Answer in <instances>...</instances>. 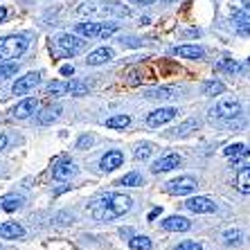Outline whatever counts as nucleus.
I'll list each match as a JSON object with an SVG mask.
<instances>
[{
    "mask_svg": "<svg viewBox=\"0 0 250 250\" xmlns=\"http://www.w3.org/2000/svg\"><path fill=\"white\" fill-rule=\"evenodd\" d=\"M131 209V198L124 194H106L90 205V214L95 221H113L117 216H124Z\"/></svg>",
    "mask_w": 250,
    "mask_h": 250,
    "instance_id": "f257e3e1",
    "label": "nucleus"
},
{
    "mask_svg": "<svg viewBox=\"0 0 250 250\" xmlns=\"http://www.w3.org/2000/svg\"><path fill=\"white\" fill-rule=\"evenodd\" d=\"M77 12L88 18H126L131 9L126 5H120V2H83V5H79Z\"/></svg>",
    "mask_w": 250,
    "mask_h": 250,
    "instance_id": "f03ea898",
    "label": "nucleus"
},
{
    "mask_svg": "<svg viewBox=\"0 0 250 250\" xmlns=\"http://www.w3.org/2000/svg\"><path fill=\"white\" fill-rule=\"evenodd\" d=\"M83 47V41L75 34H59L54 39V43L50 45L54 57H72Z\"/></svg>",
    "mask_w": 250,
    "mask_h": 250,
    "instance_id": "7ed1b4c3",
    "label": "nucleus"
},
{
    "mask_svg": "<svg viewBox=\"0 0 250 250\" xmlns=\"http://www.w3.org/2000/svg\"><path fill=\"white\" fill-rule=\"evenodd\" d=\"M27 45H29V41L25 36H5V39H0V59L2 61L18 59L27 50Z\"/></svg>",
    "mask_w": 250,
    "mask_h": 250,
    "instance_id": "20e7f679",
    "label": "nucleus"
},
{
    "mask_svg": "<svg viewBox=\"0 0 250 250\" xmlns=\"http://www.w3.org/2000/svg\"><path fill=\"white\" fill-rule=\"evenodd\" d=\"M241 115V104L237 99H221L219 104L209 111V117L212 120H234V117Z\"/></svg>",
    "mask_w": 250,
    "mask_h": 250,
    "instance_id": "39448f33",
    "label": "nucleus"
},
{
    "mask_svg": "<svg viewBox=\"0 0 250 250\" xmlns=\"http://www.w3.org/2000/svg\"><path fill=\"white\" fill-rule=\"evenodd\" d=\"M196 178L192 176H181V178H176V181L167 183V192L169 194H176V196H185V194H192L196 189Z\"/></svg>",
    "mask_w": 250,
    "mask_h": 250,
    "instance_id": "423d86ee",
    "label": "nucleus"
},
{
    "mask_svg": "<svg viewBox=\"0 0 250 250\" xmlns=\"http://www.w3.org/2000/svg\"><path fill=\"white\" fill-rule=\"evenodd\" d=\"M185 208L189 209V212H194V214H212V212H216V203L209 201V198H205V196L189 198L185 203Z\"/></svg>",
    "mask_w": 250,
    "mask_h": 250,
    "instance_id": "0eeeda50",
    "label": "nucleus"
},
{
    "mask_svg": "<svg viewBox=\"0 0 250 250\" xmlns=\"http://www.w3.org/2000/svg\"><path fill=\"white\" fill-rule=\"evenodd\" d=\"M176 115H178V108H174V106H167V108H158V111H153L151 115L146 117V124H149V126H163V124L171 122Z\"/></svg>",
    "mask_w": 250,
    "mask_h": 250,
    "instance_id": "6e6552de",
    "label": "nucleus"
},
{
    "mask_svg": "<svg viewBox=\"0 0 250 250\" xmlns=\"http://www.w3.org/2000/svg\"><path fill=\"white\" fill-rule=\"evenodd\" d=\"M230 18H232V25L239 34H250V12L248 9H232Z\"/></svg>",
    "mask_w": 250,
    "mask_h": 250,
    "instance_id": "1a4fd4ad",
    "label": "nucleus"
},
{
    "mask_svg": "<svg viewBox=\"0 0 250 250\" xmlns=\"http://www.w3.org/2000/svg\"><path fill=\"white\" fill-rule=\"evenodd\" d=\"M39 82H41V75H39V72H29V75L21 77V79L14 83L12 90H14V95H25V93H29Z\"/></svg>",
    "mask_w": 250,
    "mask_h": 250,
    "instance_id": "9d476101",
    "label": "nucleus"
},
{
    "mask_svg": "<svg viewBox=\"0 0 250 250\" xmlns=\"http://www.w3.org/2000/svg\"><path fill=\"white\" fill-rule=\"evenodd\" d=\"M181 165V156L178 153H167V156H163L160 160H156L151 167L153 174H163V171H171V169H176Z\"/></svg>",
    "mask_w": 250,
    "mask_h": 250,
    "instance_id": "9b49d317",
    "label": "nucleus"
},
{
    "mask_svg": "<svg viewBox=\"0 0 250 250\" xmlns=\"http://www.w3.org/2000/svg\"><path fill=\"white\" fill-rule=\"evenodd\" d=\"M124 163V153L117 151V149H113V151H108L104 158H102V163H99V167L104 169V171H113V169L122 167Z\"/></svg>",
    "mask_w": 250,
    "mask_h": 250,
    "instance_id": "f8f14e48",
    "label": "nucleus"
},
{
    "mask_svg": "<svg viewBox=\"0 0 250 250\" xmlns=\"http://www.w3.org/2000/svg\"><path fill=\"white\" fill-rule=\"evenodd\" d=\"M163 228L169 230V232H187L192 228V223L187 221L185 216H169V219L163 221Z\"/></svg>",
    "mask_w": 250,
    "mask_h": 250,
    "instance_id": "ddd939ff",
    "label": "nucleus"
},
{
    "mask_svg": "<svg viewBox=\"0 0 250 250\" xmlns=\"http://www.w3.org/2000/svg\"><path fill=\"white\" fill-rule=\"evenodd\" d=\"M146 99H174L178 97V88H171V86H163V88H149L145 93Z\"/></svg>",
    "mask_w": 250,
    "mask_h": 250,
    "instance_id": "4468645a",
    "label": "nucleus"
},
{
    "mask_svg": "<svg viewBox=\"0 0 250 250\" xmlns=\"http://www.w3.org/2000/svg\"><path fill=\"white\" fill-rule=\"evenodd\" d=\"M102 27H104V23H93V21H88V23H77L75 32L79 36L93 39V36H102Z\"/></svg>",
    "mask_w": 250,
    "mask_h": 250,
    "instance_id": "2eb2a0df",
    "label": "nucleus"
},
{
    "mask_svg": "<svg viewBox=\"0 0 250 250\" xmlns=\"http://www.w3.org/2000/svg\"><path fill=\"white\" fill-rule=\"evenodd\" d=\"M36 108H39V102H36V99H23V102L12 111V115L16 117V120H25V117H29Z\"/></svg>",
    "mask_w": 250,
    "mask_h": 250,
    "instance_id": "dca6fc26",
    "label": "nucleus"
},
{
    "mask_svg": "<svg viewBox=\"0 0 250 250\" xmlns=\"http://www.w3.org/2000/svg\"><path fill=\"white\" fill-rule=\"evenodd\" d=\"M113 59V50L111 47H99V50H95V52L88 54L86 63L88 65H102V63H108Z\"/></svg>",
    "mask_w": 250,
    "mask_h": 250,
    "instance_id": "f3484780",
    "label": "nucleus"
},
{
    "mask_svg": "<svg viewBox=\"0 0 250 250\" xmlns=\"http://www.w3.org/2000/svg\"><path fill=\"white\" fill-rule=\"evenodd\" d=\"M171 54L183 57V59H203L205 57L203 47H198V45H178L171 50Z\"/></svg>",
    "mask_w": 250,
    "mask_h": 250,
    "instance_id": "a211bd4d",
    "label": "nucleus"
},
{
    "mask_svg": "<svg viewBox=\"0 0 250 250\" xmlns=\"http://www.w3.org/2000/svg\"><path fill=\"white\" fill-rule=\"evenodd\" d=\"M77 171L75 163H70V160H63V163H59L57 167L52 169V176L57 178V181H68L70 176Z\"/></svg>",
    "mask_w": 250,
    "mask_h": 250,
    "instance_id": "6ab92c4d",
    "label": "nucleus"
},
{
    "mask_svg": "<svg viewBox=\"0 0 250 250\" xmlns=\"http://www.w3.org/2000/svg\"><path fill=\"white\" fill-rule=\"evenodd\" d=\"M23 234H25V230L18 223H14V221L0 223V237L2 239H18V237H23Z\"/></svg>",
    "mask_w": 250,
    "mask_h": 250,
    "instance_id": "aec40b11",
    "label": "nucleus"
},
{
    "mask_svg": "<svg viewBox=\"0 0 250 250\" xmlns=\"http://www.w3.org/2000/svg\"><path fill=\"white\" fill-rule=\"evenodd\" d=\"M21 205H23V196H18V194H7L0 198V209H5V212H14Z\"/></svg>",
    "mask_w": 250,
    "mask_h": 250,
    "instance_id": "412c9836",
    "label": "nucleus"
},
{
    "mask_svg": "<svg viewBox=\"0 0 250 250\" xmlns=\"http://www.w3.org/2000/svg\"><path fill=\"white\" fill-rule=\"evenodd\" d=\"M59 113H61V106H59V104L47 106L45 111L36 115V122H39V124H50V122H54V120L59 117Z\"/></svg>",
    "mask_w": 250,
    "mask_h": 250,
    "instance_id": "4be33fe9",
    "label": "nucleus"
},
{
    "mask_svg": "<svg viewBox=\"0 0 250 250\" xmlns=\"http://www.w3.org/2000/svg\"><path fill=\"white\" fill-rule=\"evenodd\" d=\"M237 189L244 194H250V167H241L237 174Z\"/></svg>",
    "mask_w": 250,
    "mask_h": 250,
    "instance_id": "5701e85b",
    "label": "nucleus"
},
{
    "mask_svg": "<svg viewBox=\"0 0 250 250\" xmlns=\"http://www.w3.org/2000/svg\"><path fill=\"white\" fill-rule=\"evenodd\" d=\"M128 246H131V250H151V239L145 234H133L128 239Z\"/></svg>",
    "mask_w": 250,
    "mask_h": 250,
    "instance_id": "b1692460",
    "label": "nucleus"
},
{
    "mask_svg": "<svg viewBox=\"0 0 250 250\" xmlns=\"http://www.w3.org/2000/svg\"><path fill=\"white\" fill-rule=\"evenodd\" d=\"M241 239H244V232H241L239 228H230V230L223 232V244L226 246H239Z\"/></svg>",
    "mask_w": 250,
    "mask_h": 250,
    "instance_id": "393cba45",
    "label": "nucleus"
},
{
    "mask_svg": "<svg viewBox=\"0 0 250 250\" xmlns=\"http://www.w3.org/2000/svg\"><path fill=\"white\" fill-rule=\"evenodd\" d=\"M47 93L54 95V97H61V95L70 93V82H52L47 86Z\"/></svg>",
    "mask_w": 250,
    "mask_h": 250,
    "instance_id": "a878e982",
    "label": "nucleus"
},
{
    "mask_svg": "<svg viewBox=\"0 0 250 250\" xmlns=\"http://www.w3.org/2000/svg\"><path fill=\"white\" fill-rule=\"evenodd\" d=\"M131 124V117L128 115H113L106 120V126L108 128H126Z\"/></svg>",
    "mask_w": 250,
    "mask_h": 250,
    "instance_id": "bb28decb",
    "label": "nucleus"
},
{
    "mask_svg": "<svg viewBox=\"0 0 250 250\" xmlns=\"http://www.w3.org/2000/svg\"><path fill=\"white\" fill-rule=\"evenodd\" d=\"M18 72V63H12V61H5L0 63V82H5L9 77H14Z\"/></svg>",
    "mask_w": 250,
    "mask_h": 250,
    "instance_id": "cd10ccee",
    "label": "nucleus"
},
{
    "mask_svg": "<svg viewBox=\"0 0 250 250\" xmlns=\"http://www.w3.org/2000/svg\"><path fill=\"white\" fill-rule=\"evenodd\" d=\"M117 185L138 187V185H142V176H140L138 171H131V174H126V176H124V178H120V181H117Z\"/></svg>",
    "mask_w": 250,
    "mask_h": 250,
    "instance_id": "c85d7f7f",
    "label": "nucleus"
},
{
    "mask_svg": "<svg viewBox=\"0 0 250 250\" xmlns=\"http://www.w3.org/2000/svg\"><path fill=\"white\" fill-rule=\"evenodd\" d=\"M221 93H226V86H223L221 82H208V83H203V95H221Z\"/></svg>",
    "mask_w": 250,
    "mask_h": 250,
    "instance_id": "c756f323",
    "label": "nucleus"
},
{
    "mask_svg": "<svg viewBox=\"0 0 250 250\" xmlns=\"http://www.w3.org/2000/svg\"><path fill=\"white\" fill-rule=\"evenodd\" d=\"M198 128V120H187L185 124H181V126L176 128V135H187L192 133V131H196Z\"/></svg>",
    "mask_w": 250,
    "mask_h": 250,
    "instance_id": "7c9ffc66",
    "label": "nucleus"
},
{
    "mask_svg": "<svg viewBox=\"0 0 250 250\" xmlns=\"http://www.w3.org/2000/svg\"><path fill=\"white\" fill-rule=\"evenodd\" d=\"M151 151H153L151 145H149V142H145V145H140L138 149H135L133 156H135V160H146V158L151 156Z\"/></svg>",
    "mask_w": 250,
    "mask_h": 250,
    "instance_id": "2f4dec72",
    "label": "nucleus"
},
{
    "mask_svg": "<svg viewBox=\"0 0 250 250\" xmlns=\"http://www.w3.org/2000/svg\"><path fill=\"white\" fill-rule=\"evenodd\" d=\"M246 151V145H228L226 149H223V153H226V156H230V158H237V156H241V153Z\"/></svg>",
    "mask_w": 250,
    "mask_h": 250,
    "instance_id": "473e14b6",
    "label": "nucleus"
},
{
    "mask_svg": "<svg viewBox=\"0 0 250 250\" xmlns=\"http://www.w3.org/2000/svg\"><path fill=\"white\" fill-rule=\"evenodd\" d=\"M232 165L234 167H250V149H246L241 156H237V158H232Z\"/></svg>",
    "mask_w": 250,
    "mask_h": 250,
    "instance_id": "72a5a7b5",
    "label": "nucleus"
},
{
    "mask_svg": "<svg viewBox=\"0 0 250 250\" xmlns=\"http://www.w3.org/2000/svg\"><path fill=\"white\" fill-rule=\"evenodd\" d=\"M88 93V86L83 82H70V95H86Z\"/></svg>",
    "mask_w": 250,
    "mask_h": 250,
    "instance_id": "f704fd0d",
    "label": "nucleus"
},
{
    "mask_svg": "<svg viewBox=\"0 0 250 250\" xmlns=\"http://www.w3.org/2000/svg\"><path fill=\"white\" fill-rule=\"evenodd\" d=\"M219 68L228 70V72H234V75H239V72H241V65L234 63V61H221V63H219Z\"/></svg>",
    "mask_w": 250,
    "mask_h": 250,
    "instance_id": "c9c22d12",
    "label": "nucleus"
},
{
    "mask_svg": "<svg viewBox=\"0 0 250 250\" xmlns=\"http://www.w3.org/2000/svg\"><path fill=\"white\" fill-rule=\"evenodd\" d=\"M174 250H203V248H201V244H196V241H183V244H178Z\"/></svg>",
    "mask_w": 250,
    "mask_h": 250,
    "instance_id": "e433bc0d",
    "label": "nucleus"
},
{
    "mask_svg": "<svg viewBox=\"0 0 250 250\" xmlns=\"http://www.w3.org/2000/svg\"><path fill=\"white\" fill-rule=\"evenodd\" d=\"M93 135H83V138L82 140H79V145H77V146H79V149H86V146H90V145H93Z\"/></svg>",
    "mask_w": 250,
    "mask_h": 250,
    "instance_id": "4c0bfd02",
    "label": "nucleus"
},
{
    "mask_svg": "<svg viewBox=\"0 0 250 250\" xmlns=\"http://www.w3.org/2000/svg\"><path fill=\"white\" fill-rule=\"evenodd\" d=\"M61 75H63V77H72V75H75V68H72V65H63V68H61Z\"/></svg>",
    "mask_w": 250,
    "mask_h": 250,
    "instance_id": "58836bf2",
    "label": "nucleus"
},
{
    "mask_svg": "<svg viewBox=\"0 0 250 250\" xmlns=\"http://www.w3.org/2000/svg\"><path fill=\"white\" fill-rule=\"evenodd\" d=\"M131 2H138V5H151L156 0H131Z\"/></svg>",
    "mask_w": 250,
    "mask_h": 250,
    "instance_id": "ea45409f",
    "label": "nucleus"
},
{
    "mask_svg": "<svg viewBox=\"0 0 250 250\" xmlns=\"http://www.w3.org/2000/svg\"><path fill=\"white\" fill-rule=\"evenodd\" d=\"M5 145H7V138L2 133H0V151H2V149H5Z\"/></svg>",
    "mask_w": 250,
    "mask_h": 250,
    "instance_id": "a19ab883",
    "label": "nucleus"
},
{
    "mask_svg": "<svg viewBox=\"0 0 250 250\" xmlns=\"http://www.w3.org/2000/svg\"><path fill=\"white\" fill-rule=\"evenodd\" d=\"M120 234H122V237H133V232H131L128 228H124V230H122V232H120Z\"/></svg>",
    "mask_w": 250,
    "mask_h": 250,
    "instance_id": "79ce46f5",
    "label": "nucleus"
},
{
    "mask_svg": "<svg viewBox=\"0 0 250 250\" xmlns=\"http://www.w3.org/2000/svg\"><path fill=\"white\" fill-rule=\"evenodd\" d=\"M5 16H7V9H5V7H0V23L5 21Z\"/></svg>",
    "mask_w": 250,
    "mask_h": 250,
    "instance_id": "37998d69",
    "label": "nucleus"
},
{
    "mask_svg": "<svg viewBox=\"0 0 250 250\" xmlns=\"http://www.w3.org/2000/svg\"><path fill=\"white\" fill-rule=\"evenodd\" d=\"M158 214H160V209H158V208H156V209H153V212H151V214H149V219H156V216H158Z\"/></svg>",
    "mask_w": 250,
    "mask_h": 250,
    "instance_id": "c03bdc74",
    "label": "nucleus"
},
{
    "mask_svg": "<svg viewBox=\"0 0 250 250\" xmlns=\"http://www.w3.org/2000/svg\"><path fill=\"white\" fill-rule=\"evenodd\" d=\"M244 9H248L250 12V0H244Z\"/></svg>",
    "mask_w": 250,
    "mask_h": 250,
    "instance_id": "a18cd8bd",
    "label": "nucleus"
},
{
    "mask_svg": "<svg viewBox=\"0 0 250 250\" xmlns=\"http://www.w3.org/2000/svg\"><path fill=\"white\" fill-rule=\"evenodd\" d=\"M163 2H176V0H163Z\"/></svg>",
    "mask_w": 250,
    "mask_h": 250,
    "instance_id": "49530a36",
    "label": "nucleus"
}]
</instances>
